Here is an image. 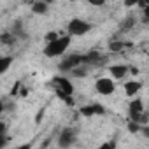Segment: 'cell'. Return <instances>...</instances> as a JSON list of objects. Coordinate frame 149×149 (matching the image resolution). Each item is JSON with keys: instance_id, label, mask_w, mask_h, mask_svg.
<instances>
[{"instance_id": "cell-1", "label": "cell", "mask_w": 149, "mask_h": 149, "mask_svg": "<svg viewBox=\"0 0 149 149\" xmlns=\"http://www.w3.org/2000/svg\"><path fill=\"white\" fill-rule=\"evenodd\" d=\"M70 40H72V37H70V35L56 37L54 40H49V42L46 44V47H44V54H46L47 58H56V56H61V54L68 49Z\"/></svg>"}, {"instance_id": "cell-2", "label": "cell", "mask_w": 149, "mask_h": 149, "mask_svg": "<svg viewBox=\"0 0 149 149\" xmlns=\"http://www.w3.org/2000/svg\"><path fill=\"white\" fill-rule=\"evenodd\" d=\"M128 112H130V119L137 121L140 125H147V112L144 109V102L140 98H135L130 102L128 105Z\"/></svg>"}, {"instance_id": "cell-3", "label": "cell", "mask_w": 149, "mask_h": 149, "mask_svg": "<svg viewBox=\"0 0 149 149\" xmlns=\"http://www.w3.org/2000/svg\"><path fill=\"white\" fill-rule=\"evenodd\" d=\"M67 30H68V35H74V37H83V35H86V33L91 30V23H88V21H84V19L76 18V19H70V23H68Z\"/></svg>"}, {"instance_id": "cell-4", "label": "cell", "mask_w": 149, "mask_h": 149, "mask_svg": "<svg viewBox=\"0 0 149 149\" xmlns=\"http://www.w3.org/2000/svg\"><path fill=\"white\" fill-rule=\"evenodd\" d=\"M53 84H54V88H56L58 97H72L74 86H72V83H70L67 77H63V76H54V77H53Z\"/></svg>"}, {"instance_id": "cell-5", "label": "cell", "mask_w": 149, "mask_h": 149, "mask_svg": "<svg viewBox=\"0 0 149 149\" xmlns=\"http://www.w3.org/2000/svg\"><path fill=\"white\" fill-rule=\"evenodd\" d=\"M95 90L100 93V95H112L114 90H116V84L111 77H98L97 83H95Z\"/></svg>"}, {"instance_id": "cell-6", "label": "cell", "mask_w": 149, "mask_h": 149, "mask_svg": "<svg viewBox=\"0 0 149 149\" xmlns=\"http://www.w3.org/2000/svg\"><path fill=\"white\" fill-rule=\"evenodd\" d=\"M77 65H84V56L83 54H70L60 63V70L61 72H70L74 67H77Z\"/></svg>"}, {"instance_id": "cell-7", "label": "cell", "mask_w": 149, "mask_h": 149, "mask_svg": "<svg viewBox=\"0 0 149 149\" xmlns=\"http://www.w3.org/2000/svg\"><path fill=\"white\" fill-rule=\"evenodd\" d=\"M76 142V132L72 128H63L58 135V146L60 147H70Z\"/></svg>"}, {"instance_id": "cell-8", "label": "cell", "mask_w": 149, "mask_h": 149, "mask_svg": "<svg viewBox=\"0 0 149 149\" xmlns=\"http://www.w3.org/2000/svg\"><path fill=\"white\" fill-rule=\"evenodd\" d=\"M79 114L84 116V118H91L95 114H105V109L100 104H90V105H83L79 109Z\"/></svg>"}, {"instance_id": "cell-9", "label": "cell", "mask_w": 149, "mask_h": 149, "mask_svg": "<svg viewBox=\"0 0 149 149\" xmlns=\"http://www.w3.org/2000/svg\"><path fill=\"white\" fill-rule=\"evenodd\" d=\"M128 70H130V67L128 65H121V63L109 67V72H111L112 79H125V76L128 74Z\"/></svg>"}, {"instance_id": "cell-10", "label": "cell", "mask_w": 149, "mask_h": 149, "mask_svg": "<svg viewBox=\"0 0 149 149\" xmlns=\"http://www.w3.org/2000/svg\"><path fill=\"white\" fill-rule=\"evenodd\" d=\"M142 88V83L140 81H126L125 83V93L128 97H135Z\"/></svg>"}, {"instance_id": "cell-11", "label": "cell", "mask_w": 149, "mask_h": 149, "mask_svg": "<svg viewBox=\"0 0 149 149\" xmlns=\"http://www.w3.org/2000/svg\"><path fill=\"white\" fill-rule=\"evenodd\" d=\"M32 11L35 14H46L47 13V2H44V0H35L32 4Z\"/></svg>"}, {"instance_id": "cell-12", "label": "cell", "mask_w": 149, "mask_h": 149, "mask_svg": "<svg viewBox=\"0 0 149 149\" xmlns=\"http://www.w3.org/2000/svg\"><path fill=\"white\" fill-rule=\"evenodd\" d=\"M88 65H77V67H74L70 72H72V76H76V77H84L88 76Z\"/></svg>"}, {"instance_id": "cell-13", "label": "cell", "mask_w": 149, "mask_h": 149, "mask_svg": "<svg viewBox=\"0 0 149 149\" xmlns=\"http://www.w3.org/2000/svg\"><path fill=\"white\" fill-rule=\"evenodd\" d=\"M11 63H13V56H2L0 58V74H4L6 70H9Z\"/></svg>"}, {"instance_id": "cell-14", "label": "cell", "mask_w": 149, "mask_h": 149, "mask_svg": "<svg viewBox=\"0 0 149 149\" xmlns=\"http://www.w3.org/2000/svg\"><path fill=\"white\" fill-rule=\"evenodd\" d=\"M128 46H130L128 42L118 40V42H111V44H109V49H111V51H121V49H125V47H128Z\"/></svg>"}, {"instance_id": "cell-15", "label": "cell", "mask_w": 149, "mask_h": 149, "mask_svg": "<svg viewBox=\"0 0 149 149\" xmlns=\"http://www.w3.org/2000/svg\"><path fill=\"white\" fill-rule=\"evenodd\" d=\"M0 42H4V44H14L16 42V37H14V33H2L0 35Z\"/></svg>"}, {"instance_id": "cell-16", "label": "cell", "mask_w": 149, "mask_h": 149, "mask_svg": "<svg viewBox=\"0 0 149 149\" xmlns=\"http://www.w3.org/2000/svg\"><path fill=\"white\" fill-rule=\"evenodd\" d=\"M128 132L130 133H139L140 132V123H137V121H128Z\"/></svg>"}, {"instance_id": "cell-17", "label": "cell", "mask_w": 149, "mask_h": 149, "mask_svg": "<svg viewBox=\"0 0 149 149\" xmlns=\"http://www.w3.org/2000/svg\"><path fill=\"white\" fill-rule=\"evenodd\" d=\"M133 21H135V18H133V16H128V18L125 19V25H123V30H128V28H132V26H133Z\"/></svg>"}, {"instance_id": "cell-18", "label": "cell", "mask_w": 149, "mask_h": 149, "mask_svg": "<svg viewBox=\"0 0 149 149\" xmlns=\"http://www.w3.org/2000/svg\"><path fill=\"white\" fill-rule=\"evenodd\" d=\"M7 144H9V137H7L6 133H0V149L6 147Z\"/></svg>"}, {"instance_id": "cell-19", "label": "cell", "mask_w": 149, "mask_h": 149, "mask_svg": "<svg viewBox=\"0 0 149 149\" xmlns=\"http://www.w3.org/2000/svg\"><path fill=\"white\" fill-rule=\"evenodd\" d=\"M56 37H58V33H56V32H47V33H46V42H49V40H54Z\"/></svg>"}, {"instance_id": "cell-20", "label": "cell", "mask_w": 149, "mask_h": 149, "mask_svg": "<svg viewBox=\"0 0 149 149\" xmlns=\"http://www.w3.org/2000/svg\"><path fill=\"white\" fill-rule=\"evenodd\" d=\"M107 2V0H88V4H91V6H104Z\"/></svg>"}, {"instance_id": "cell-21", "label": "cell", "mask_w": 149, "mask_h": 149, "mask_svg": "<svg viewBox=\"0 0 149 149\" xmlns=\"http://www.w3.org/2000/svg\"><path fill=\"white\" fill-rule=\"evenodd\" d=\"M139 4V0H125V6L126 7H133V6H137Z\"/></svg>"}, {"instance_id": "cell-22", "label": "cell", "mask_w": 149, "mask_h": 149, "mask_svg": "<svg viewBox=\"0 0 149 149\" xmlns=\"http://www.w3.org/2000/svg\"><path fill=\"white\" fill-rule=\"evenodd\" d=\"M109 147H116V142H105V144H102V149H109Z\"/></svg>"}, {"instance_id": "cell-23", "label": "cell", "mask_w": 149, "mask_h": 149, "mask_svg": "<svg viewBox=\"0 0 149 149\" xmlns=\"http://www.w3.org/2000/svg\"><path fill=\"white\" fill-rule=\"evenodd\" d=\"M6 130H7V125L4 121H0V133H6Z\"/></svg>"}, {"instance_id": "cell-24", "label": "cell", "mask_w": 149, "mask_h": 149, "mask_svg": "<svg viewBox=\"0 0 149 149\" xmlns=\"http://www.w3.org/2000/svg\"><path fill=\"white\" fill-rule=\"evenodd\" d=\"M146 4H147V0H139V6H142V7H146Z\"/></svg>"}, {"instance_id": "cell-25", "label": "cell", "mask_w": 149, "mask_h": 149, "mask_svg": "<svg viewBox=\"0 0 149 149\" xmlns=\"http://www.w3.org/2000/svg\"><path fill=\"white\" fill-rule=\"evenodd\" d=\"M2 111H4V102L0 100V114H2Z\"/></svg>"}, {"instance_id": "cell-26", "label": "cell", "mask_w": 149, "mask_h": 149, "mask_svg": "<svg viewBox=\"0 0 149 149\" xmlns=\"http://www.w3.org/2000/svg\"><path fill=\"white\" fill-rule=\"evenodd\" d=\"M44 2H47V4H49V2H53V0H44Z\"/></svg>"}, {"instance_id": "cell-27", "label": "cell", "mask_w": 149, "mask_h": 149, "mask_svg": "<svg viewBox=\"0 0 149 149\" xmlns=\"http://www.w3.org/2000/svg\"><path fill=\"white\" fill-rule=\"evenodd\" d=\"M0 58H2V56H0Z\"/></svg>"}]
</instances>
